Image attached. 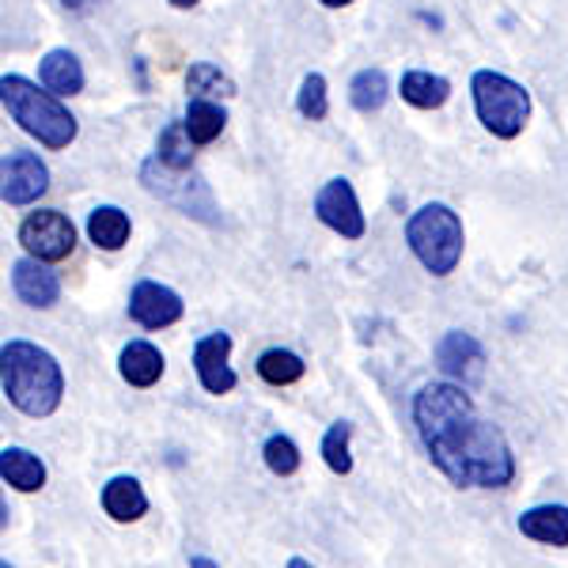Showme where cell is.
<instances>
[{
	"mask_svg": "<svg viewBox=\"0 0 568 568\" xmlns=\"http://www.w3.org/2000/svg\"><path fill=\"white\" fill-rule=\"evenodd\" d=\"M61 4L69 8V12H84V8H91V4H99V0H61Z\"/></svg>",
	"mask_w": 568,
	"mask_h": 568,
	"instance_id": "obj_29",
	"label": "cell"
},
{
	"mask_svg": "<svg viewBox=\"0 0 568 568\" xmlns=\"http://www.w3.org/2000/svg\"><path fill=\"white\" fill-rule=\"evenodd\" d=\"M349 436H353L349 420H337V425H329V433L323 436V459H326V466L334 474H349L353 470Z\"/></svg>",
	"mask_w": 568,
	"mask_h": 568,
	"instance_id": "obj_26",
	"label": "cell"
},
{
	"mask_svg": "<svg viewBox=\"0 0 568 568\" xmlns=\"http://www.w3.org/2000/svg\"><path fill=\"white\" fill-rule=\"evenodd\" d=\"M326 8H345V4H353V0H323Z\"/></svg>",
	"mask_w": 568,
	"mask_h": 568,
	"instance_id": "obj_32",
	"label": "cell"
},
{
	"mask_svg": "<svg viewBox=\"0 0 568 568\" xmlns=\"http://www.w3.org/2000/svg\"><path fill=\"white\" fill-rule=\"evenodd\" d=\"M470 91H474V106H478L481 125L493 136L516 141V136L524 133V125L530 118V95L524 84L508 80L504 72L481 69V72H474Z\"/></svg>",
	"mask_w": 568,
	"mask_h": 568,
	"instance_id": "obj_5",
	"label": "cell"
},
{
	"mask_svg": "<svg viewBox=\"0 0 568 568\" xmlns=\"http://www.w3.org/2000/svg\"><path fill=\"white\" fill-rule=\"evenodd\" d=\"M436 364L444 368L452 379H463V383H478L481 379V368H485V349L474 342L470 334L463 329H452L444 342L436 345Z\"/></svg>",
	"mask_w": 568,
	"mask_h": 568,
	"instance_id": "obj_12",
	"label": "cell"
},
{
	"mask_svg": "<svg viewBox=\"0 0 568 568\" xmlns=\"http://www.w3.org/2000/svg\"><path fill=\"white\" fill-rule=\"evenodd\" d=\"M190 568H220V565L209 561V557H194V561H190Z\"/></svg>",
	"mask_w": 568,
	"mask_h": 568,
	"instance_id": "obj_30",
	"label": "cell"
},
{
	"mask_svg": "<svg viewBox=\"0 0 568 568\" xmlns=\"http://www.w3.org/2000/svg\"><path fill=\"white\" fill-rule=\"evenodd\" d=\"M519 535L542 546H568V504H538L519 516Z\"/></svg>",
	"mask_w": 568,
	"mask_h": 568,
	"instance_id": "obj_14",
	"label": "cell"
},
{
	"mask_svg": "<svg viewBox=\"0 0 568 568\" xmlns=\"http://www.w3.org/2000/svg\"><path fill=\"white\" fill-rule=\"evenodd\" d=\"M0 103L20 122V130L39 136L45 149H69L77 141V118L58 103V95L39 91L27 77H0Z\"/></svg>",
	"mask_w": 568,
	"mask_h": 568,
	"instance_id": "obj_3",
	"label": "cell"
},
{
	"mask_svg": "<svg viewBox=\"0 0 568 568\" xmlns=\"http://www.w3.org/2000/svg\"><path fill=\"white\" fill-rule=\"evenodd\" d=\"M130 216L114 205H103L88 216V240L99 246V251H122L130 243Z\"/></svg>",
	"mask_w": 568,
	"mask_h": 568,
	"instance_id": "obj_19",
	"label": "cell"
},
{
	"mask_svg": "<svg viewBox=\"0 0 568 568\" xmlns=\"http://www.w3.org/2000/svg\"><path fill=\"white\" fill-rule=\"evenodd\" d=\"M141 182L152 190L155 197H163L168 205H175L179 213L197 216V220H205V224H216V201H213V194H209L205 179H197L194 171H171L152 155V160L141 168Z\"/></svg>",
	"mask_w": 568,
	"mask_h": 568,
	"instance_id": "obj_6",
	"label": "cell"
},
{
	"mask_svg": "<svg viewBox=\"0 0 568 568\" xmlns=\"http://www.w3.org/2000/svg\"><path fill=\"white\" fill-rule=\"evenodd\" d=\"M130 318L144 329H163L182 318V300L179 292H171L168 284L141 281L130 296Z\"/></svg>",
	"mask_w": 568,
	"mask_h": 568,
	"instance_id": "obj_10",
	"label": "cell"
},
{
	"mask_svg": "<svg viewBox=\"0 0 568 568\" xmlns=\"http://www.w3.org/2000/svg\"><path fill=\"white\" fill-rule=\"evenodd\" d=\"M50 190V171L34 152H8L0 160V201L31 205Z\"/></svg>",
	"mask_w": 568,
	"mask_h": 568,
	"instance_id": "obj_8",
	"label": "cell"
},
{
	"mask_svg": "<svg viewBox=\"0 0 568 568\" xmlns=\"http://www.w3.org/2000/svg\"><path fill=\"white\" fill-rule=\"evenodd\" d=\"M118 368H122V379L133 383V387H155L163 375V353L149 342H130L122 349Z\"/></svg>",
	"mask_w": 568,
	"mask_h": 568,
	"instance_id": "obj_18",
	"label": "cell"
},
{
	"mask_svg": "<svg viewBox=\"0 0 568 568\" xmlns=\"http://www.w3.org/2000/svg\"><path fill=\"white\" fill-rule=\"evenodd\" d=\"M0 478L12 485L16 493H39L45 485V466L27 447H4L0 452Z\"/></svg>",
	"mask_w": 568,
	"mask_h": 568,
	"instance_id": "obj_16",
	"label": "cell"
},
{
	"mask_svg": "<svg viewBox=\"0 0 568 568\" xmlns=\"http://www.w3.org/2000/svg\"><path fill=\"white\" fill-rule=\"evenodd\" d=\"M406 243L433 277H447V273H455V265L463 258V220L447 205L433 201V205L417 209V213L409 216Z\"/></svg>",
	"mask_w": 568,
	"mask_h": 568,
	"instance_id": "obj_4",
	"label": "cell"
},
{
	"mask_svg": "<svg viewBox=\"0 0 568 568\" xmlns=\"http://www.w3.org/2000/svg\"><path fill=\"white\" fill-rule=\"evenodd\" d=\"M420 444L444 478L459 489H504L516 478L508 436L485 420L474 398L455 383H428L414 398Z\"/></svg>",
	"mask_w": 568,
	"mask_h": 568,
	"instance_id": "obj_1",
	"label": "cell"
},
{
	"mask_svg": "<svg viewBox=\"0 0 568 568\" xmlns=\"http://www.w3.org/2000/svg\"><path fill=\"white\" fill-rule=\"evenodd\" d=\"M300 114L311 118V122H323L326 110H329V99H326V80L318 77V72H311V77L300 84V99H296Z\"/></svg>",
	"mask_w": 568,
	"mask_h": 568,
	"instance_id": "obj_28",
	"label": "cell"
},
{
	"mask_svg": "<svg viewBox=\"0 0 568 568\" xmlns=\"http://www.w3.org/2000/svg\"><path fill=\"white\" fill-rule=\"evenodd\" d=\"M227 125V114L220 110V103H213V99H194L186 110V122H182V130H186V136L194 144H213L220 133H224Z\"/></svg>",
	"mask_w": 568,
	"mask_h": 568,
	"instance_id": "obj_21",
	"label": "cell"
},
{
	"mask_svg": "<svg viewBox=\"0 0 568 568\" xmlns=\"http://www.w3.org/2000/svg\"><path fill=\"white\" fill-rule=\"evenodd\" d=\"M0 387L27 417H50L61 406L65 375L50 353L31 342H8L0 349Z\"/></svg>",
	"mask_w": 568,
	"mask_h": 568,
	"instance_id": "obj_2",
	"label": "cell"
},
{
	"mask_svg": "<svg viewBox=\"0 0 568 568\" xmlns=\"http://www.w3.org/2000/svg\"><path fill=\"white\" fill-rule=\"evenodd\" d=\"M402 99L417 110H436L452 99V84H447L444 77H433V72L414 69V72L402 77Z\"/></svg>",
	"mask_w": 568,
	"mask_h": 568,
	"instance_id": "obj_20",
	"label": "cell"
},
{
	"mask_svg": "<svg viewBox=\"0 0 568 568\" xmlns=\"http://www.w3.org/2000/svg\"><path fill=\"white\" fill-rule=\"evenodd\" d=\"M315 213L318 220L337 232L342 240H361L368 227H364V213H361V201H356L353 182L345 179H329L315 197Z\"/></svg>",
	"mask_w": 568,
	"mask_h": 568,
	"instance_id": "obj_9",
	"label": "cell"
},
{
	"mask_svg": "<svg viewBox=\"0 0 568 568\" xmlns=\"http://www.w3.org/2000/svg\"><path fill=\"white\" fill-rule=\"evenodd\" d=\"M227 353H232V337H227L224 329L201 337L194 345V368H197L201 387L209 394H227V390H235V383H240V375H235L232 364H227Z\"/></svg>",
	"mask_w": 568,
	"mask_h": 568,
	"instance_id": "obj_11",
	"label": "cell"
},
{
	"mask_svg": "<svg viewBox=\"0 0 568 568\" xmlns=\"http://www.w3.org/2000/svg\"><path fill=\"white\" fill-rule=\"evenodd\" d=\"M304 372H307V364L288 349H270L258 356V375L270 387H288V383L304 379Z\"/></svg>",
	"mask_w": 568,
	"mask_h": 568,
	"instance_id": "obj_22",
	"label": "cell"
},
{
	"mask_svg": "<svg viewBox=\"0 0 568 568\" xmlns=\"http://www.w3.org/2000/svg\"><path fill=\"white\" fill-rule=\"evenodd\" d=\"M288 568H311V565H307V561H300V557H292Z\"/></svg>",
	"mask_w": 568,
	"mask_h": 568,
	"instance_id": "obj_34",
	"label": "cell"
},
{
	"mask_svg": "<svg viewBox=\"0 0 568 568\" xmlns=\"http://www.w3.org/2000/svg\"><path fill=\"white\" fill-rule=\"evenodd\" d=\"M390 95V84L387 77H383V69H364L356 72V80L349 84V99L356 110H364V114H372V110H379L383 103H387Z\"/></svg>",
	"mask_w": 568,
	"mask_h": 568,
	"instance_id": "obj_24",
	"label": "cell"
},
{
	"mask_svg": "<svg viewBox=\"0 0 568 568\" xmlns=\"http://www.w3.org/2000/svg\"><path fill=\"white\" fill-rule=\"evenodd\" d=\"M186 88H190V95H194V99H227V95H235L232 80H227L216 65H209V61H201V65L190 69Z\"/></svg>",
	"mask_w": 568,
	"mask_h": 568,
	"instance_id": "obj_25",
	"label": "cell"
},
{
	"mask_svg": "<svg viewBox=\"0 0 568 568\" xmlns=\"http://www.w3.org/2000/svg\"><path fill=\"white\" fill-rule=\"evenodd\" d=\"M20 243L39 262H65L77 246V227L58 209H39L20 224Z\"/></svg>",
	"mask_w": 568,
	"mask_h": 568,
	"instance_id": "obj_7",
	"label": "cell"
},
{
	"mask_svg": "<svg viewBox=\"0 0 568 568\" xmlns=\"http://www.w3.org/2000/svg\"><path fill=\"white\" fill-rule=\"evenodd\" d=\"M12 288L27 307H39V311L53 307L61 296V281L39 258H20L12 265Z\"/></svg>",
	"mask_w": 568,
	"mask_h": 568,
	"instance_id": "obj_13",
	"label": "cell"
},
{
	"mask_svg": "<svg viewBox=\"0 0 568 568\" xmlns=\"http://www.w3.org/2000/svg\"><path fill=\"white\" fill-rule=\"evenodd\" d=\"M39 77L50 95H80V91H84V69H80L77 53H69V50L45 53Z\"/></svg>",
	"mask_w": 568,
	"mask_h": 568,
	"instance_id": "obj_17",
	"label": "cell"
},
{
	"mask_svg": "<svg viewBox=\"0 0 568 568\" xmlns=\"http://www.w3.org/2000/svg\"><path fill=\"white\" fill-rule=\"evenodd\" d=\"M8 527V504H4V497H0V530Z\"/></svg>",
	"mask_w": 568,
	"mask_h": 568,
	"instance_id": "obj_31",
	"label": "cell"
},
{
	"mask_svg": "<svg viewBox=\"0 0 568 568\" xmlns=\"http://www.w3.org/2000/svg\"><path fill=\"white\" fill-rule=\"evenodd\" d=\"M190 136L182 130V122H171L168 130L160 133V149H155V160L171 171H190L194 168V149H190Z\"/></svg>",
	"mask_w": 568,
	"mask_h": 568,
	"instance_id": "obj_23",
	"label": "cell"
},
{
	"mask_svg": "<svg viewBox=\"0 0 568 568\" xmlns=\"http://www.w3.org/2000/svg\"><path fill=\"white\" fill-rule=\"evenodd\" d=\"M171 4H175V8H194L197 0H171Z\"/></svg>",
	"mask_w": 568,
	"mask_h": 568,
	"instance_id": "obj_33",
	"label": "cell"
},
{
	"mask_svg": "<svg viewBox=\"0 0 568 568\" xmlns=\"http://www.w3.org/2000/svg\"><path fill=\"white\" fill-rule=\"evenodd\" d=\"M0 568H12V565H8V561H0Z\"/></svg>",
	"mask_w": 568,
	"mask_h": 568,
	"instance_id": "obj_35",
	"label": "cell"
},
{
	"mask_svg": "<svg viewBox=\"0 0 568 568\" xmlns=\"http://www.w3.org/2000/svg\"><path fill=\"white\" fill-rule=\"evenodd\" d=\"M103 508L114 524H136V519L149 511V497H144L141 481L136 478H110L103 489Z\"/></svg>",
	"mask_w": 568,
	"mask_h": 568,
	"instance_id": "obj_15",
	"label": "cell"
},
{
	"mask_svg": "<svg viewBox=\"0 0 568 568\" xmlns=\"http://www.w3.org/2000/svg\"><path fill=\"white\" fill-rule=\"evenodd\" d=\"M262 459L265 466H270L277 478H288V474H296L300 470V447H296V439L292 436H270L265 439V447H262Z\"/></svg>",
	"mask_w": 568,
	"mask_h": 568,
	"instance_id": "obj_27",
	"label": "cell"
}]
</instances>
